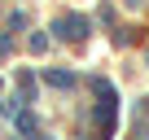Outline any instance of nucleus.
Returning a JSON list of instances; mask_svg holds the SVG:
<instances>
[{
    "label": "nucleus",
    "instance_id": "obj_1",
    "mask_svg": "<svg viewBox=\"0 0 149 140\" xmlns=\"http://www.w3.org/2000/svg\"><path fill=\"white\" fill-rule=\"evenodd\" d=\"M57 26H61V35H66V40H79V35L88 31V18H79V13H74V18H61Z\"/></svg>",
    "mask_w": 149,
    "mask_h": 140
},
{
    "label": "nucleus",
    "instance_id": "obj_2",
    "mask_svg": "<svg viewBox=\"0 0 149 140\" xmlns=\"http://www.w3.org/2000/svg\"><path fill=\"white\" fill-rule=\"evenodd\" d=\"M18 131H26V140H35V131H40V123H35V114H18Z\"/></svg>",
    "mask_w": 149,
    "mask_h": 140
},
{
    "label": "nucleus",
    "instance_id": "obj_3",
    "mask_svg": "<svg viewBox=\"0 0 149 140\" xmlns=\"http://www.w3.org/2000/svg\"><path fill=\"white\" fill-rule=\"evenodd\" d=\"M44 79H48L53 88H70V83H74V75H66V70H48Z\"/></svg>",
    "mask_w": 149,
    "mask_h": 140
}]
</instances>
